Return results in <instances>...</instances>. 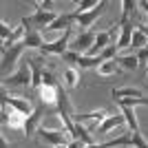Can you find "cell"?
<instances>
[{
  "label": "cell",
  "mask_w": 148,
  "mask_h": 148,
  "mask_svg": "<svg viewBox=\"0 0 148 148\" xmlns=\"http://www.w3.org/2000/svg\"><path fill=\"white\" fill-rule=\"evenodd\" d=\"M66 148H86V144L80 142V139H71V144H69Z\"/></svg>",
  "instance_id": "4dcf8cb0"
},
{
  "label": "cell",
  "mask_w": 148,
  "mask_h": 148,
  "mask_svg": "<svg viewBox=\"0 0 148 148\" xmlns=\"http://www.w3.org/2000/svg\"><path fill=\"white\" fill-rule=\"evenodd\" d=\"M42 62H44V60H42L40 56L27 58V66L31 69V86H33V88H40V86H42V73L47 71Z\"/></svg>",
  "instance_id": "30bf717a"
},
{
  "label": "cell",
  "mask_w": 148,
  "mask_h": 148,
  "mask_svg": "<svg viewBox=\"0 0 148 148\" xmlns=\"http://www.w3.org/2000/svg\"><path fill=\"white\" fill-rule=\"evenodd\" d=\"M22 42H25V47L27 49H42L44 47V40H42V36H40V31H36V29H27V33H25V40H22Z\"/></svg>",
  "instance_id": "ac0fdd59"
},
{
  "label": "cell",
  "mask_w": 148,
  "mask_h": 148,
  "mask_svg": "<svg viewBox=\"0 0 148 148\" xmlns=\"http://www.w3.org/2000/svg\"><path fill=\"white\" fill-rule=\"evenodd\" d=\"M95 38H97V33L95 31H82V33H77V36L71 40V47H69V51H75V53H80V56H86L88 51L93 49V44H95Z\"/></svg>",
  "instance_id": "277c9868"
},
{
  "label": "cell",
  "mask_w": 148,
  "mask_h": 148,
  "mask_svg": "<svg viewBox=\"0 0 148 148\" xmlns=\"http://www.w3.org/2000/svg\"><path fill=\"white\" fill-rule=\"evenodd\" d=\"M0 146H2V148H11V146H9V144H7V139H5V137L0 139Z\"/></svg>",
  "instance_id": "836d02e7"
},
{
  "label": "cell",
  "mask_w": 148,
  "mask_h": 148,
  "mask_svg": "<svg viewBox=\"0 0 148 148\" xmlns=\"http://www.w3.org/2000/svg\"><path fill=\"white\" fill-rule=\"evenodd\" d=\"M5 84H9V86H29L31 84V69L29 66H20L13 75L5 77Z\"/></svg>",
  "instance_id": "8fae6325"
},
{
  "label": "cell",
  "mask_w": 148,
  "mask_h": 148,
  "mask_svg": "<svg viewBox=\"0 0 148 148\" xmlns=\"http://www.w3.org/2000/svg\"><path fill=\"white\" fill-rule=\"evenodd\" d=\"M60 16V13H53V11H36L33 16H25L22 18V27L25 29H49L53 22H56V18Z\"/></svg>",
  "instance_id": "6da1fadb"
},
{
  "label": "cell",
  "mask_w": 148,
  "mask_h": 148,
  "mask_svg": "<svg viewBox=\"0 0 148 148\" xmlns=\"http://www.w3.org/2000/svg\"><path fill=\"white\" fill-rule=\"evenodd\" d=\"M137 5L142 7V9H144V13L148 16V2H146V0H142V2H137Z\"/></svg>",
  "instance_id": "d6a6232c"
},
{
  "label": "cell",
  "mask_w": 148,
  "mask_h": 148,
  "mask_svg": "<svg viewBox=\"0 0 148 148\" xmlns=\"http://www.w3.org/2000/svg\"><path fill=\"white\" fill-rule=\"evenodd\" d=\"M75 25H77V22H75V13L69 11V13H60V16L56 18V22H53L47 31H62V29L69 31L71 27H75Z\"/></svg>",
  "instance_id": "7c38bea8"
},
{
  "label": "cell",
  "mask_w": 148,
  "mask_h": 148,
  "mask_svg": "<svg viewBox=\"0 0 148 148\" xmlns=\"http://www.w3.org/2000/svg\"><path fill=\"white\" fill-rule=\"evenodd\" d=\"M77 82H80L77 69H66V71H64V88H75Z\"/></svg>",
  "instance_id": "7402d4cb"
},
{
  "label": "cell",
  "mask_w": 148,
  "mask_h": 148,
  "mask_svg": "<svg viewBox=\"0 0 148 148\" xmlns=\"http://www.w3.org/2000/svg\"><path fill=\"white\" fill-rule=\"evenodd\" d=\"M13 31H16V29H13L11 25H7L5 20H0V36H2V42H5V40H9V38L13 36Z\"/></svg>",
  "instance_id": "f1b7e54d"
},
{
  "label": "cell",
  "mask_w": 148,
  "mask_h": 148,
  "mask_svg": "<svg viewBox=\"0 0 148 148\" xmlns=\"http://www.w3.org/2000/svg\"><path fill=\"white\" fill-rule=\"evenodd\" d=\"M97 5H99L97 0H80V2H77L75 13H86V11H91V9H95Z\"/></svg>",
  "instance_id": "4316f807"
},
{
  "label": "cell",
  "mask_w": 148,
  "mask_h": 148,
  "mask_svg": "<svg viewBox=\"0 0 148 148\" xmlns=\"http://www.w3.org/2000/svg\"><path fill=\"white\" fill-rule=\"evenodd\" d=\"M42 86H60V82L56 80V75L51 73V71H44L42 73ZM40 86V88H42Z\"/></svg>",
  "instance_id": "83f0119b"
},
{
  "label": "cell",
  "mask_w": 148,
  "mask_h": 148,
  "mask_svg": "<svg viewBox=\"0 0 148 148\" xmlns=\"http://www.w3.org/2000/svg\"><path fill=\"white\" fill-rule=\"evenodd\" d=\"M69 47H71V29L64 31L62 38H58L53 42H44V47L40 49V53H42V56H60L62 58L69 51Z\"/></svg>",
  "instance_id": "3957f363"
},
{
  "label": "cell",
  "mask_w": 148,
  "mask_h": 148,
  "mask_svg": "<svg viewBox=\"0 0 148 148\" xmlns=\"http://www.w3.org/2000/svg\"><path fill=\"white\" fill-rule=\"evenodd\" d=\"M115 62H117L122 69H126V71H135V69L139 66V62H137V56H133V53L117 56V58H115Z\"/></svg>",
  "instance_id": "ffe728a7"
},
{
  "label": "cell",
  "mask_w": 148,
  "mask_h": 148,
  "mask_svg": "<svg viewBox=\"0 0 148 148\" xmlns=\"http://www.w3.org/2000/svg\"><path fill=\"white\" fill-rule=\"evenodd\" d=\"M124 122H126V117H124V115H108V117H106L104 122L97 126V135H106L108 130L117 128V126H122Z\"/></svg>",
  "instance_id": "9a60e30c"
},
{
  "label": "cell",
  "mask_w": 148,
  "mask_h": 148,
  "mask_svg": "<svg viewBox=\"0 0 148 148\" xmlns=\"http://www.w3.org/2000/svg\"><path fill=\"white\" fill-rule=\"evenodd\" d=\"M137 7V2H133V0H124L122 2V20H119V25H124V22H130V11Z\"/></svg>",
  "instance_id": "d4e9b609"
},
{
  "label": "cell",
  "mask_w": 148,
  "mask_h": 148,
  "mask_svg": "<svg viewBox=\"0 0 148 148\" xmlns=\"http://www.w3.org/2000/svg\"><path fill=\"white\" fill-rule=\"evenodd\" d=\"M47 113H53V111H51L49 106H44L42 102H38L36 111H33V113L29 115V117L25 119V128H22V130H25V135H27V137H29V135H33V133H36V130L40 128V122H42V119L47 117Z\"/></svg>",
  "instance_id": "5b68a950"
},
{
  "label": "cell",
  "mask_w": 148,
  "mask_h": 148,
  "mask_svg": "<svg viewBox=\"0 0 148 148\" xmlns=\"http://www.w3.org/2000/svg\"><path fill=\"white\" fill-rule=\"evenodd\" d=\"M40 133V139L42 142H47L49 146H56V148H66L69 144V133H66V128L62 126V128H40L38 130Z\"/></svg>",
  "instance_id": "7a4b0ae2"
},
{
  "label": "cell",
  "mask_w": 148,
  "mask_h": 148,
  "mask_svg": "<svg viewBox=\"0 0 148 148\" xmlns=\"http://www.w3.org/2000/svg\"><path fill=\"white\" fill-rule=\"evenodd\" d=\"M25 42H18L13 44V47H9V49L2 51V64H0V69H2V75H7V71H11L16 64H18V58L22 56V51H25Z\"/></svg>",
  "instance_id": "8992f818"
},
{
  "label": "cell",
  "mask_w": 148,
  "mask_h": 148,
  "mask_svg": "<svg viewBox=\"0 0 148 148\" xmlns=\"http://www.w3.org/2000/svg\"><path fill=\"white\" fill-rule=\"evenodd\" d=\"M119 31V27H111L108 31H99L97 33V38H95V44H93V49L88 51L86 56H91V58H97L102 51L108 47V44H113V36Z\"/></svg>",
  "instance_id": "ba28073f"
},
{
  "label": "cell",
  "mask_w": 148,
  "mask_h": 148,
  "mask_svg": "<svg viewBox=\"0 0 148 148\" xmlns=\"http://www.w3.org/2000/svg\"><path fill=\"white\" fill-rule=\"evenodd\" d=\"M25 115H20L18 111H9L7 113V108L5 111H2V124H5V126H9V128H25Z\"/></svg>",
  "instance_id": "5bb4252c"
},
{
  "label": "cell",
  "mask_w": 148,
  "mask_h": 148,
  "mask_svg": "<svg viewBox=\"0 0 148 148\" xmlns=\"http://www.w3.org/2000/svg\"><path fill=\"white\" fill-rule=\"evenodd\" d=\"M113 99L117 102V99H133V97H144V93L135 86H122V88H113L111 91Z\"/></svg>",
  "instance_id": "2e32d148"
},
{
  "label": "cell",
  "mask_w": 148,
  "mask_h": 148,
  "mask_svg": "<svg viewBox=\"0 0 148 148\" xmlns=\"http://www.w3.org/2000/svg\"><path fill=\"white\" fill-rule=\"evenodd\" d=\"M104 9H106V2L102 0L95 9H91V11H86V13H75V11H73V13H75V22H77L84 31H88V27H93V22H95V20L104 13Z\"/></svg>",
  "instance_id": "9c48e42d"
},
{
  "label": "cell",
  "mask_w": 148,
  "mask_h": 148,
  "mask_svg": "<svg viewBox=\"0 0 148 148\" xmlns=\"http://www.w3.org/2000/svg\"><path fill=\"white\" fill-rule=\"evenodd\" d=\"M102 58H91V56H80L77 58V62H75V66H80V69H99L102 66Z\"/></svg>",
  "instance_id": "d6986e66"
},
{
  "label": "cell",
  "mask_w": 148,
  "mask_h": 148,
  "mask_svg": "<svg viewBox=\"0 0 148 148\" xmlns=\"http://www.w3.org/2000/svg\"><path fill=\"white\" fill-rule=\"evenodd\" d=\"M99 58H102L104 62L115 60V58H117V44H115V42H113V44H108V47H106V49L102 51V53H99Z\"/></svg>",
  "instance_id": "484cf974"
},
{
  "label": "cell",
  "mask_w": 148,
  "mask_h": 148,
  "mask_svg": "<svg viewBox=\"0 0 148 148\" xmlns=\"http://www.w3.org/2000/svg\"><path fill=\"white\" fill-rule=\"evenodd\" d=\"M133 22H124L119 25V38H117V49H130V42H133Z\"/></svg>",
  "instance_id": "4fadbf2b"
},
{
  "label": "cell",
  "mask_w": 148,
  "mask_h": 148,
  "mask_svg": "<svg viewBox=\"0 0 148 148\" xmlns=\"http://www.w3.org/2000/svg\"><path fill=\"white\" fill-rule=\"evenodd\" d=\"M2 104H5V106H11L13 111H18L20 115H25V117H29L31 113L36 111V106L31 104L29 99L16 97V95H7V91H2Z\"/></svg>",
  "instance_id": "52a82bcc"
},
{
  "label": "cell",
  "mask_w": 148,
  "mask_h": 148,
  "mask_svg": "<svg viewBox=\"0 0 148 148\" xmlns=\"http://www.w3.org/2000/svg\"><path fill=\"white\" fill-rule=\"evenodd\" d=\"M122 115L126 117V124H128L130 133H142L139 122H137V115H135V108H126V106H124V108H122Z\"/></svg>",
  "instance_id": "44dd1931"
},
{
  "label": "cell",
  "mask_w": 148,
  "mask_h": 148,
  "mask_svg": "<svg viewBox=\"0 0 148 148\" xmlns=\"http://www.w3.org/2000/svg\"><path fill=\"white\" fill-rule=\"evenodd\" d=\"M119 69H117V62L111 60V62H102V66L97 69V75H102V77H108V75H115Z\"/></svg>",
  "instance_id": "603a6c76"
},
{
  "label": "cell",
  "mask_w": 148,
  "mask_h": 148,
  "mask_svg": "<svg viewBox=\"0 0 148 148\" xmlns=\"http://www.w3.org/2000/svg\"><path fill=\"white\" fill-rule=\"evenodd\" d=\"M144 47H148V38L144 36L139 29H135V33H133V42H130V49L139 51V49H144Z\"/></svg>",
  "instance_id": "cb8c5ba5"
},
{
  "label": "cell",
  "mask_w": 148,
  "mask_h": 148,
  "mask_svg": "<svg viewBox=\"0 0 148 148\" xmlns=\"http://www.w3.org/2000/svg\"><path fill=\"white\" fill-rule=\"evenodd\" d=\"M137 29H139V31L144 33V36L148 38V25H137Z\"/></svg>",
  "instance_id": "1f68e13d"
},
{
  "label": "cell",
  "mask_w": 148,
  "mask_h": 148,
  "mask_svg": "<svg viewBox=\"0 0 148 148\" xmlns=\"http://www.w3.org/2000/svg\"><path fill=\"white\" fill-rule=\"evenodd\" d=\"M86 148H102V146H97V144H91V146H86Z\"/></svg>",
  "instance_id": "e575fe53"
},
{
  "label": "cell",
  "mask_w": 148,
  "mask_h": 148,
  "mask_svg": "<svg viewBox=\"0 0 148 148\" xmlns=\"http://www.w3.org/2000/svg\"><path fill=\"white\" fill-rule=\"evenodd\" d=\"M135 56H137V62H139V64H146V66H148V47L139 49Z\"/></svg>",
  "instance_id": "f546056e"
},
{
  "label": "cell",
  "mask_w": 148,
  "mask_h": 148,
  "mask_svg": "<svg viewBox=\"0 0 148 148\" xmlns=\"http://www.w3.org/2000/svg\"><path fill=\"white\" fill-rule=\"evenodd\" d=\"M108 117V111H106V108H99V111H93V113H75L73 115V119L75 122H88V119H91V122H104V119Z\"/></svg>",
  "instance_id": "e0dca14e"
}]
</instances>
